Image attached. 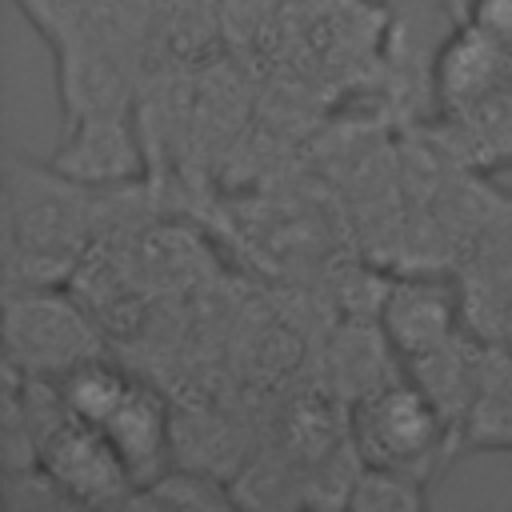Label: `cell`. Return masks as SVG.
Returning a JSON list of instances; mask_svg holds the SVG:
<instances>
[{
  "label": "cell",
  "instance_id": "1",
  "mask_svg": "<svg viewBox=\"0 0 512 512\" xmlns=\"http://www.w3.org/2000/svg\"><path fill=\"white\" fill-rule=\"evenodd\" d=\"M4 212H8V280H16L24 268L28 284H44L76 256L92 224V196L88 188H80V180L64 176L56 164L32 168L12 156Z\"/></svg>",
  "mask_w": 512,
  "mask_h": 512
},
{
  "label": "cell",
  "instance_id": "2",
  "mask_svg": "<svg viewBox=\"0 0 512 512\" xmlns=\"http://www.w3.org/2000/svg\"><path fill=\"white\" fill-rule=\"evenodd\" d=\"M352 444L360 464L428 484L440 452L448 448V416L420 380H376L356 396Z\"/></svg>",
  "mask_w": 512,
  "mask_h": 512
},
{
  "label": "cell",
  "instance_id": "3",
  "mask_svg": "<svg viewBox=\"0 0 512 512\" xmlns=\"http://www.w3.org/2000/svg\"><path fill=\"white\" fill-rule=\"evenodd\" d=\"M96 336L84 324V316L48 284H24L8 288V360H16L24 372H68L80 360H92Z\"/></svg>",
  "mask_w": 512,
  "mask_h": 512
},
{
  "label": "cell",
  "instance_id": "4",
  "mask_svg": "<svg viewBox=\"0 0 512 512\" xmlns=\"http://www.w3.org/2000/svg\"><path fill=\"white\" fill-rule=\"evenodd\" d=\"M456 296L448 284L428 276H404L380 292V332L384 344L404 356L420 360L456 340Z\"/></svg>",
  "mask_w": 512,
  "mask_h": 512
},
{
  "label": "cell",
  "instance_id": "5",
  "mask_svg": "<svg viewBox=\"0 0 512 512\" xmlns=\"http://www.w3.org/2000/svg\"><path fill=\"white\" fill-rule=\"evenodd\" d=\"M508 76H512V48H504L500 40L480 32L472 20L448 36V44L436 60L440 96L460 112L504 92Z\"/></svg>",
  "mask_w": 512,
  "mask_h": 512
},
{
  "label": "cell",
  "instance_id": "6",
  "mask_svg": "<svg viewBox=\"0 0 512 512\" xmlns=\"http://www.w3.org/2000/svg\"><path fill=\"white\" fill-rule=\"evenodd\" d=\"M52 164L80 180V184H104L136 172V144L124 128V112H84L68 120V136L56 148Z\"/></svg>",
  "mask_w": 512,
  "mask_h": 512
},
{
  "label": "cell",
  "instance_id": "7",
  "mask_svg": "<svg viewBox=\"0 0 512 512\" xmlns=\"http://www.w3.org/2000/svg\"><path fill=\"white\" fill-rule=\"evenodd\" d=\"M100 432L112 440V448L128 464L136 488L160 476L156 468H160L164 432H168L164 428V404L144 384H128V392L120 396V404L112 408V416L100 424Z\"/></svg>",
  "mask_w": 512,
  "mask_h": 512
},
{
  "label": "cell",
  "instance_id": "8",
  "mask_svg": "<svg viewBox=\"0 0 512 512\" xmlns=\"http://www.w3.org/2000/svg\"><path fill=\"white\" fill-rule=\"evenodd\" d=\"M348 504L352 508H424L428 496L420 480L364 464V472L356 476V488L348 492Z\"/></svg>",
  "mask_w": 512,
  "mask_h": 512
},
{
  "label": "cell",
  "instance_id": "9",
  "mask_svg": "<svg viewBox=\"0 0 512 512\" xmlns=\"http://www.w3.org/2000/svg\"><path fill=\"white\" fill-rule=\"evenodd\" d=\"M128 504H172V508H220L228 504L224 488H216L204 476H188V472H160L156 480L140 484V492H132Z\"/></svg>",
  "mask_w": 512,
  "mask_h": 512
},
{
  "label": "cell",
  "instance_id": "10",
  "mask_svg": "<svg viewBox=\"0 0 512 512\" xmlns=\"http://www.w3.org/2000/svg\"><path fill=\"white\" fill-rule=\"evenodd\" d=\"M464 20H472L480 32H488L492 40L512 48V0H472Z\"/></svg>",
  "mask_w": 512,
  "mask_h": 512
},
{
  "label": "cell",
  "instance_id": "11",
  "mask_svg": "<svg viewBox=\"0 0 512 512\" xmlns=\"http://www.w3.org/2000/svg\"><path fill=\"white\" fill-rule=\"evenodd\" d=\"M436 4H444V8H452L456 16H468V8H472V0H436Z\"/></svg>",
  "mask_w": 512,
  "mask_h": 512
}]
</instances>
